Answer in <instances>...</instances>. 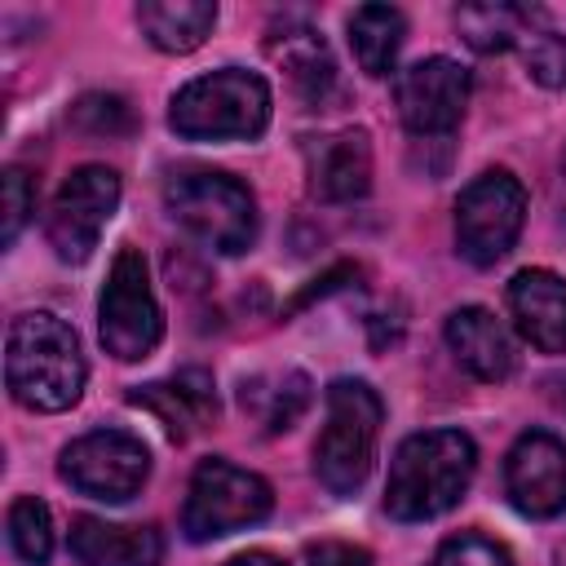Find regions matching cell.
<instances>
[{"label": "cell", "instance_id": "cell-1", "mask_svg": "<svg viewBox=\"0 0 566 566\" xmlns=\"http://www.w3.org/2000/svg\"><path fill=\"white\" fill-rule=\"evenodd\" d=\"M478 447L460 429H429L411 433L389 464L385 482V509L398 522H424L447 513L473 482Z\"/></svg>", "mask_w": 566, "mask_h": 566}, {"label": "cell", "instance_id": "cell-2", "mask_svg": "<svg viewBox=\"0 0 566 566\" xmlns=\"http://www.w3.org/2000/svg\"><path fill=\"white\" fill-rule=\"evenodd\" d=\"M4 380L31 411H62L84 389V354L75 332L49 314H18L4 340Z\"/></svg>", "mask_w": 566, "mask_h": 566}, {"label": "cell", "instance_id": "cell-3", "mask_svg": "<svg viewBox=\"0 0 566 566\" xmlns=\"http://www.w3.org/2000/svg\"><path fill=\"white\" fill-rule=\"evenodd\" d=\"M380 398L363 380H336L327 389V416L314 442V473L332 495H354L376 460V438H380Z\"/></svg>", "mask_w": 566, "mask_h": 566}, {"label": "cell", "instance_id": "cell-4", "mask_svg": "<svg viewBox=\"0 0 566 566\" xmlns=\"http://www.w3.org/2000/svg\"><path fill=\"white\" fill-rule=\"evenodd\" d=\"M168 124L195 142L256 137L270 124V88L261 75L239 71V66L199 75L172 97Z\"/></svg>", "mask_w": 566, "mask_h": 566}, {"label": "cell", "instance_id": "cell-5", "mask_svg": "<svg viewBox=\"0 0 566 566\" xmlns=\"http://www.w3.org/2000/svg\"><path fill=\"white\" fill-rule=\"evenodd\" d=\"M168 212L217 252H243L256 239V203L226 172H181L168 181Z\"/></svg>", "mask_w": 566, "mask_h": 566}, {"label": "cell", "instance_id": "cell-6", "mask_svg": "<svg viewBox=\"0 0 566 566\" xmlns=\"http://www.w3.org/2000/svg\"><path fill=\"white\" fill-rule=\"evenodd\" d=\"M274 509V495H270V482L230 464V460H203L190 478V495H186V509H181V526L190 539H217V535H230V531H243V526H256L265 513Z\"/></svg>", "mask_w": 566, "mask_h": 566}, {"label": "cell", "instance_id": "cell-7", "mask_svg": "<svg viewBox=\"0 0 566 566\" xmlns=\"http://www.w3.org/2000/svg\"><path fill=\"white\" fill-rule=\"evenodd\" d=\"M97 332H102L106 354H115L124 363L146 358L164 336V314L150 292L146 256L137 248H124L106 274V287L97 301Z\"/></svg>", "mask_w": 566, "mask_h": 566}, {"label": "cell", "instance_id": "cell-8", "mask_svg": "<svg viewBox=\"0 0 566 566\" xmlns=\"http://www.w3.org/2000/svg\"><path fill=\"white\" fill-rule=\"evenodd\" d=\"M522 221H526V190L504 168L482 172L455 199V243L473 265H495L517 243Z\"/></svg>", "mask_w": 566, "mask_h": 566}, {"label": "cell", "instance_id": "cell-9", "mask_svg": "<svg viewBox=\"0 0 566 566\" xmlns=\"http://www.w3.org/2000/svg\"><path fill=\"white\" fill-rule=\"evenodd\" d=\"M146 473H150V451L142 447V438L124 429H93L62 451V478L75 491L106 500V504L133 500Z\"/></svg>", "mask_w": 566, "mask_h": 566}, {"label": "cell", "instance_id": "cell-10", "mask_svg": "<svg viewBox=\"0 0 566 566\" xmlns=\"http://www.w3.org/2000/svg\"><path fill=\"white\" fill-rule=\"evenodd\" d=\"M115 203H119L115 168H102V164L75 168L62 181V190L53 195V208H49V243H53V252L62 261H88V252L97 248Z\"/></svg>", "mask_w": 566, "mask_h": 566}, {"label": "cell", "instance_id": "cell-11", "mask_svg": "<svg viewBox=\"0 0 566 566\" xmlns=\"http://www.w3.org/2000/svg\"><path fill=\"white\" fill-rule=\"evenodd\" d=\"M394 102L402 124L416 137H442L460 124L469 106V71L451 57H424L398 71L394 80Z\"/></svg>", "mask_w": 566, "mask_h": 566}, {"label": "cell", "instance_id": "cell-12", "mask_svg": "<svg viewBox=\"0 0 566 566\" xmlns=\"http://www.w3.org/2000/svg\"><path fill=\"white\" fill-rule=\"evenodd\" d=\"M509 500L526 517H557L566 513V442L553 433H522L504 464Z\"/></svg>", "mask_w": 566, "mask_h": 566}, {"label": "cell", "instance_id": "cell-13", "mask_svg": "<svg viewBox=\"0 0 566 566\" xmlns=\"http://www.w3.org/2000/svg\"><path fill=\"white\" fill-rule=\"evenodd\" d=\"M305 159H310V190L323 203H349L371 190V146L367 133L358 128L314 137L305 146Z\"/></svg>", "mask_w": 566, "mask_h": 566}, {"label": "cell", "instance_id": "cell-14", "mask_svg": "<svg viewBox=\"0 0 566 566\" xmlns=\"http://www.w3.org/2000/svg\"><path fill=\"white\" fill-rule=\"evenodd\" d=\"M509 310L517 318V332L535 349L566 354V283L553 270H522V274H513Z\"/></svg>", "mask_w": 566, "mask_h": 566}, {"label": "cell", "instance_id": "cell-15", "mask_svg": "<svg viewBox=\"0 0 566 566\" xmlns=\"http://www.w3.org/2000/svg\"><path fill=\"white\" fill-rule=\"evenodd\" d=\"M447 345H451L455 363L464 371H473L478 380H504L517 367V349H513L509 327L482 305H464L447 318Z\"/></svg>", "mask_w": 566, "mask_h": 566}, {"label": "cell", "instance_id": "cell-16", "mask_svg": "<svg viewBox=\"0 0 566 566\" xmlns=\"http://www.w3.org/2000/svg\"><path fill=\"white\" fill-rule=\"evenodd\" d=\"M133 407L150 411L172 438H190L195 429H203L212 416H217V394H212V376L190 367L172 380H155V385H142L128 394Z\"/></svg>", "mask_w": 566, "mask_h": 566}, {"label": "cell", "instance_id": "cell-17", "mask_svg": "<svg viewBox=\"0 0 566 566\" xmlns=\"http://www.w3.org/2000/svg\"><path fill=\"white\" fill-rule=\"evenodd\" d=\"M71 553L80 566H159L164 539L155 526H119V522H102V517H75Z\"/></svg>", "mask_w": 566, "mask_h": 566}, {"label": "cell", "instance_id": "cell-18", "mask_svg": "<svg viewBox=\"0 0 566 566\" xmlns=\"http://www.w3.org/2000/svg\"><path fill=\"white\" fill-rule=\"evenodd\" d=\"M270 57L287 71V80H292V88H296V97L305 106H327L336 97V62H332V53H327L318 31H310V27L274 31Z\"/></svg>", "mask_w": 566, "mask_h": 566}, {"label": "cell", "instance_id": "cell-19", "mask_svg": "<svg viewBox=\"0 0 566 566\" xmlns=\"http://www.w3.org/2000/svg\"><path fill=\"white\" fill-rule=\"evenodd\" d=\"M137 22L155 49L190 53L208 40V31L217 22V4H208V0H146L137 9Z\"/></svg>", "mask_w": 566, "mask_h": 566}, {"label": "cell", "instance_id": "cell-20", "mask_svg": "<svg viewBox=\"0 0 566 566\" xmlns=\"http://www.w3.org/2000/svg\"><path fill=\"white\" fill-rule=\"evenodd\" d=\"M402 35H407V22L389 4H363L349 18V49H354V57L367 75H389L394 71Z\"/></svg>", "mask_w": 566, "mask_h": 566}, {"label": "cell", "instance_id": "cell-21", "mask_svg": "<svg viewBox=\"0 0 566 566\" xmlns=\"http://www.w3.org/2000/svg\"><path fill=\"white\" fill-rule=\"evenodd\" d=\"M531 13L526 9H513V4H495V0H482V4H464L455 13V27L460 35L469 40V49L478 53H504L522 40Z\"/></svg>", "mask_w": 566, "mask_h": 566}, {"label": "cell", "instance_id": "cell-22", "mask_svg": "<svg viewBox=\"0 0 566 566\" xmlns=\"http://www.w3.org/2000/svg\"><path fill=\"white\" fill-rule=\"evenodd\" d=\"M243 407H252L265 424V433H283L301 420V411L310 407V380L301 371H283L270 389L261 385H243Z\"/></svg>", "mask_w": 566, "mask_h": 566}, {"label": "cell", "instance_id": "cell-23", "mask_svg": "<svg viewBox=\"0 0 566 566\" xmlns=\"http://www.w3.org/2000/svg\"><path fill=\"white\" fill-rule=\"evenodd\" d=\"M9 544L27 566H44L53 553V517L44 509V500L35 495H18L9 504Z\"/></svg>", "mask_w": 566, "mask_h": 566}, {"label": "cell", "instance_id": "cell-24", "mask_svg": "<svg viewBox=\"0 0 566 566\" xmlns=\"http://www.w3.org/2000/svg\"><path fill=\"white\" fill-rule=\"evenodd\" d=\"M517 44H522V57H526V71H531L535 84H544V88H562L566 84V40L557 31L526 22Z\"/></svg>", "mask_w": 566, "mask_h": 566}, {"label": "cell", "instance_id": "cell-25", "mask_svg": "<svg viewBox=\"0 0 566 566\" xmlns=\"http://www.w3.org/2000/svg\"><path fill=\"white\" fill-rule=\"evenodd\" d=\"M71 124L93 133V137H119V133L133 128V111L119 93H84L71 106Z\"/></svg>", "mask_w": 566, "mask_h": 566}, {"label": "cell", "instance_id": "cell-26", "mask_svg": "<svg viewBox=\"0 0 566 566\" xmlns=\"http://www.w3.org/2000/svg\"><path fill=\"white\" fill-rule=\"evenodd\" d=\"M429 566H513V557H509L504 544H495V539H486L478 531H464V535H451L433 553Z\"/></svg>", "mask_w": 566, "mask_h": 566}, {"label": "cell", "instance_id": "cell-27", "mask_svg": "<svg viewBox=\"0 0 566 566\" xmlns=\"http://www.w3.org/2000/svg\"><path fill=\"white\" fill-rule=\"evenodd\" d=\"M35 208V195H31V181L22 168H4V243L18 239V230L27 226Z\"/></svg>", "mask_w": 566, "mask_h": 566}, {"label": "cell", "instance_id": "cell-28", "mask_svg": "<svg viewBox=\"0 0 566 566\" xmlns=\"http://www.w3.org/2000/svg\"><path fill=\"white\" fill-rule=\"evenodd\" d=\"M310 566H371V553L367 548H354V544H340V539H318L305 548Z\"/></svg>", "mask_w": 566, "mask_h": 566}, {"label": "cell", "instance_id": "cell-29", "mask_svg": "<svg viewBox=\"0 0 566 566\" xmlns=\"http://www.w3.org/2000/svg\"><path fill=\"white\" fill-rule=\"evenodd\" d=\"M358 274V265H336V270H327L323 279H314V287H305L296 301H292V310H301V305H310L314 296H327L332 287H340V279H354Z\"/></svg>", "mask_w": 566, "mask_h": 566}, {"label": "cell", "instance_id": "cell-30", "mask_svg": "<svg viewBox=\"0 0 566 566\" xmlns=\"http://www.w3.org/2000/svg\"><path fill=\"white\" fill-rule=\"evenodd\" d=\"M226 566H287L283 557H274V553H239L234 562H226Z\"/></svg>", "mask_w": 566, "mask_h": 566}, {"label": "cell", "instance_id": "cell-31", "mask_svg": "<svg viewBox=\"0 0 566 566\" xmlns=\"http://www.w3.org/2000/svg\"><path fill=\"white\" fill-rule=\"evenodd\" d=\"M562 566H566V553H562Z\"/></svg>", "mask_w": 566, "mask_h": 566}]
</instances>
